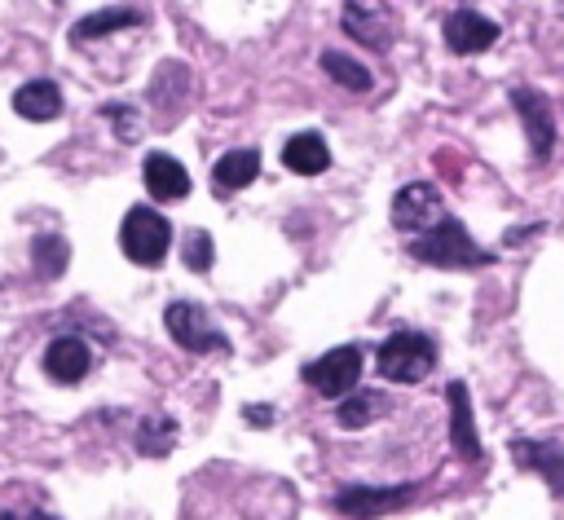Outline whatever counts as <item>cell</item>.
<instances>
[{"mask_svg":"<svg viewBox=\"0 0 564 520\" xmlns=\"http://www.w3.org/2000/svg\"><path fill=\"white\" fill-rule=\"evenodd\" d=\"M410 256L423 260V264H436V269H476V264L494 260V251H480L471 242V234L458 225V216H445L436 229L419 234L410 242Z\"/></svg>","mask_w":564,"mask_h":520,"instance_id":"6da1fadb","label":"cell"},{"mask_svg":"<svg viewBox=\"0 0 564 520\" xmlns=\"http://www.w3.org/2000/svg\"><path fill=\"white\" fill-rule=\"evenodd\" d=\"M119 247L132 264L141 269H159L167 260V247H172V225L167 216H159L154 207H132L119 225Z\"/></svg>","mask_w":564,"mask_h":520,"instance_id":"7a4b0ae2","label":"cell"},{"mask_svg":"<svg viewBox=\"0 0 564 520\" xmlns=\"http://www.w3.org/2000/svg\"><path fill=\"white\" fill-rule=\"evenodd\" d=\"M375 366H379V375L392 379V383H419V379H427L432 366H436V344H432L427 335H419V331H397V335H388V339L379 344Z\"/></svg>","mask_w":564,"mask_h":520,"instance_id":"3957f363","label":"cell"},{"mask_svg":"<svg viewBox=\"0 0 564 520\" xmlns=\"http://www.w3.org/2000/svg\"><path fill=\"white\" fill-rule=\"evenodd\" d=\"M300 379H304L308 388H317L322 397L344 401V397L352 392V383L361 379V348H357V344H339V348L322 353L317 361H304V366H300Z\"/></svg>","mask_w":564,"mask_h":520,"instance_id":"277c9868","label":"cell"},{"mask_svg":"<svg viewBox=\"0 0 564 520\" xmlns=\"http://www.w3.org/2000/svg\"><path fill=\"white\" fill-rule=\"evenodd\" d=\"M163 322H167V335H172L185 353H220V357H229V348H234V344L225 339V331H220L198 304H189V300L167 304Z\"/></svg>","mask_w":564,"mask_h":520,"instance_id":"5b68a950","label":"cell"},{"mask_svg":"<svg viewBox=\"0 0 564 520\" xmlns=\"http://www.w3.org/2000/svg\"><path fill=\"white\" fill-rule=\"evenodd\" d=\"M449 212H445V198H441V189L432 185V181H410L405 189H397V198H392V225L401 229V234H427V229H436L441 220H445Z\"/></svg>","mask_w":564,"mask_h":520,"instance_id":"8992f818","label":"cell"},{"mask_svg":"<svg viewBox=\"0 0 564 520\" xmlns=\"http://www.w3.org/2000/svg\"><path fill=\"white\" fill-rule=\"evenodd\" d=\"M511 106H516V115H520V123H524L533 163H546V159H551V145H555V115H551L546 93L520 84V88H511Z\"/></svg>","mask_w":564,"mask_h":520,"instance_id":"52a82bcc","label":"cell"},{"mask_svg":"<svg viewBox=\"0 0 564 520\" xmlns=\"http://www.w3.org/2000/svg\"><path fill=\"white\" fill-rule=\"evenodd\" d=\"M414 498V485H392V489H370V485H352L335 494V511L352 516V520H375L383 511H397Z\"/></svg>","mask_w":564,"mask_h":520,"instance_id":"ba28073f","label":"cell"},{"mask_svg":"<svg viewBox=\"0 0 564 520\" xmlns=\"http://www.w3.org/2000/svg\"><path fill=\"white\" fill-rule=\"evenodd\" d=\"M344 31L352 35V40H361L366 48H388L392 44V18H388V9L383 4H375V0H348V9H344Z\"/></svg>","mask_w":564,"mask_h":520,"instance_id":"9c48e42d","label":"cell"},{"mask_svg":"<svg viewBox=\"0 0 564 520\" xmlns=\"http://www.w3.org/2000/svg\"><path fill=\"white\" fill-rule=\"evenodd\" d=\"M494 40H498V22H489V18L476 13V9H454V13L445 18V44H449L454 53H463V57L485 53Z\"/></svg>","mask_w":564,"mask_h":520,"instance_id":"30bf717a","label":"cell"},{"mask_svg":"<svg viewBox=\"0 0 564 520\" xmlns=\"http://www.w3.org/2000/svg\"><path fill=\"white\" fill-rule=\"evenodd\" d=\"M88 370H93V348L79 335H57L44 348V375L53 383H79Z\"/></svg>","mask_w":564,"mask_h":520,"instance_id":"8fae6325","label":"cell"},{"mask_svg":"<svg viewBox=\"0 0 564 520\" xmlns=\"http://www.w3.org/2000/svg\"><path fill=\"white\" fill-rule=\"evenodd\" d=\"M511 458L520 467L538 472L555 494H564V445L560 441H529V436H520V441H511Z\"/></svg>","mask_w":564,"mask_h":520,"instance_id":"7c38bea8","label":"cell"},{"mask_svg":"<svg viewBox=\"0 0 564 520\" xmlns=\"http://www.w3.org/2000/svg\"><path fill=\"white\" fill-rule=\"evenodd\" d=\"M445 401H449V441H454V454L467 458V463H480V441H476V419H471L467 388L454 379L445 388Z\"/></svg>","mask_w":564,"mask_h":520,"instance_id":"4fadbf2b","label":"cell"},{"mask_svg":"<svg viewBox=\"0 0 564 520\" xmlns=\"http://www.w3.org/2000/svg\"><path fill=\"white\" fill-rule=\"evenodd\" d=\"M145 189L154 203H176L189 194V172L172 154H145Z\"/></svg>","mask_w":564,"mask_h":520,"instance_id":"5bb4252c","label":"cell"},{"mask_svg":"<svg viewBox=\"0 0 564 520\" xmlns=\"http://www.w3.org/2000/svg\"><path fill=\"white\" fill-rule=\"evenodd\" d=\"M13 110L22 119H31V123H48V119L62 115V88L53 79H31V84H22L13 93Z\"/></svg>","mask_w":564,"mask_h":520,"instance_id":"9a60e30c","label":"cell"},{"mask_svg":"<svg viewBox=\"0 0 564 520\" xmlns=\"http://www.w3.org/2000/svg\"><path fill=\"white\" fill-rule=\"evenodd\" d=\"M282 163L300 176H317L330 167V150L322 141V132H295L286 145H282Z\"/></svg>","mask_w":564,"mask_h":520,"instance_id":"2e32d148","label":"cell"},{"mask_svg":"<svg viewBox=\"0 0 564 520\" xmlns=\"http://www.w3.org/2000/svg\"><path fill=\"white\" fill-rule=\"evenodd\" d=\"M145 13L141 9H128V4H115V9H97V13H84L75 26H70V40H101L110 31H123V26H141Z\"/></svg>","mask_w":564,"mask_h":520,"instance_id":"e0dca14e","label":"cell"},{"mask_svg":"<svg viewBox=\"0 0 564 520\" xmlns=\"http://www.w3.org/2000/svg\"><path fill=\"white\" fill-rule=\"evenodd\" d=\"M260 176V150H229L212 163V181L220 194H234L242 185H251Z\"/></svg>","mask_w":564,"mask_h":520,"instance_id":"ac0fdd59","label":"cell"},{"mask_svg":"<svg viewBox=\"0 0 564 520\" xmlns=\"http://www.w3.org/2000/svg\"><path fill=\"white\" fill-rule=\"evenodd\" d=\"M388 410V397L383 392H348L339 405H335V419H339V427H348V432H357V427H366L370 419H379Z\"/></svg>","mask_w":564,"mask_h":520,"instance_id":"d6986e66","label":"cell"},{"mask_svg":"<svg viewBox=\"0 0 564 520\" xmlns=\"http://www.w3.org/2000/svg\"><path fill=\"white\" fill-rule=\"evenodd\" d=\"M322 71H326L339 88H348V93H370V84H375V75H370L361 62H352L348 53H339V48H326V53H322Z\"/></svg>","mask_w":564,"mask_h":520,"instance_id":"ffe728a7","label":"cell"},{"mask_svg":"<svg viewBox=\"0 0 564 520\" xmlns=\"http://www.w3.org/2000/svg\"><path fill=\"white\" fill-rule=\"evenodd\" d=\"M172 445H176V423H172V419H163V414L141 419V427H137V449H141L145 458H163Z\"/></svg>","mask_w":564,"mask_h":520,"instance_id":"44dd1931","label":"cell"},{"mask_svg":"<svg viewBox=\"0 0 564 520\" xmlns=\"http://www.w3.org/2000/svg\"><path fill=\"white\" fill-rule=\"evenodd\" d=\"M31 260H35V273L57 278L66 269V260H70V242L62 234H44V238L31 242Z\"/></svg>","mask_w":564,"mask_h":520,"instance_id":"7402d4cb","label":"cell"},{"mask_svg":"<svg viewBox=\"0 0 564 520\" xmlns=\"http://www.w3.org/2000/svg\"><path fill=\"white\" fill-rule=\"evenodd\" d=\"M212 251H216V247H212V234H207V229H189L185 242H181V260H185L194 273H207V269H212Z\"/></svg>","mask_w":564,"mask_h":520,"instance_id":"603a6c76","label":"cell"},{"mask_svg":"<svg viewBox=\"0 0 564 520\" xmlns=\"http://www.w3.org/2000/svg\"><path fill=\"white\" fill-rule=\"evenodd\" d=\"M106 115L115 119V132H119L123 141H132V137H137V119H132V106H106Z\"/></svg>","mask_w":564,"mask_h":520,"instance_id":"cb8c5ba5","label":"cell"},{"mask_svg":"<svg viewBox=\"0 0 564 520\" xmlns=\"http://www.w3.org/2000/svg\"><path fill=\"white\" fill-rule=\"evenodd\" d=\"M242 419L256 423V427H269V423H273V410H269V405H242Z\"/></svg>","mask_w":564,"mask_h":520,"instance_id":"d4e9b609","label":"cell"},{"mask_svg":"<svg viewBox=\"0 0 564 520\" xmlns=\"http://www.w3.org/2000/svg\"><path fill=\"white\" fill-rule=\"evenodd\" d=\"M0 520H57V516H44L35 507H18V511H0Z\"/></svg>","mask_w":564,"mask_h":520,"instance_id":"484cf974","label":"cell"},{"mask_svg":"<svg viewBox=\"0 0 564 520\" xmlns=\"http://www.w3.org/2000/svg\"><path fill=\"white\" fill-rule=\"evenodd\" d=\"M555 4H560V13H564V0H555Z\"/></svg>","mask_w":564,"mask_h":520,"instance_id":"4316f807","label":"cell"}]
</instances>
